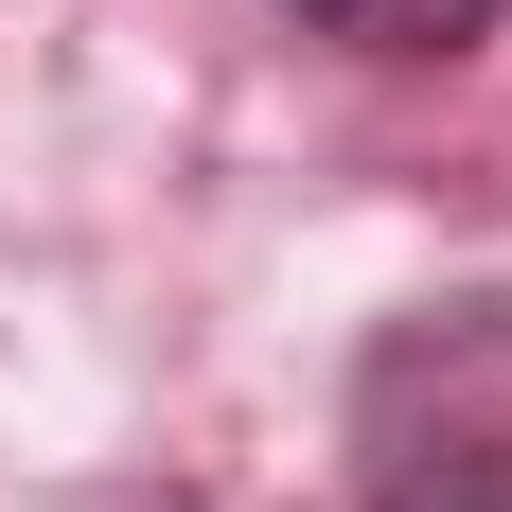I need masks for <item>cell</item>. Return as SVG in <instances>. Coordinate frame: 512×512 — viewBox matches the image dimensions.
Returning a JSON list of instances; mask_svg holds the SVG:
<instances>
[{"mask_svg":"<svg viewBox=\"0 0 512 512\" xmlns=\"http://www.w3.org/2000/svg\"><path fill=\"white\" fill-rule=\"evenodd\" d=\"M371 512H512V424H407L371 460Z\"/></svg>","mask_w":512,"mask_h":512,"instance_id":"6da1fadb","label":"cell"},{"mask_svg":"<svg viewBox=\"0 0 512 512\" xmlns=\"http://www.w3.org/2000/svg\"><path fill=\"white\" fill-rule=\"evenodd\" d=\"M301 36H336V53H389V71H424V53H477L512 18V0H283Z\"/></svg>","mask_w":512,"mask_h":512,"instance_id":"7a4b0ae2","label":"cell"}]
</instances>
